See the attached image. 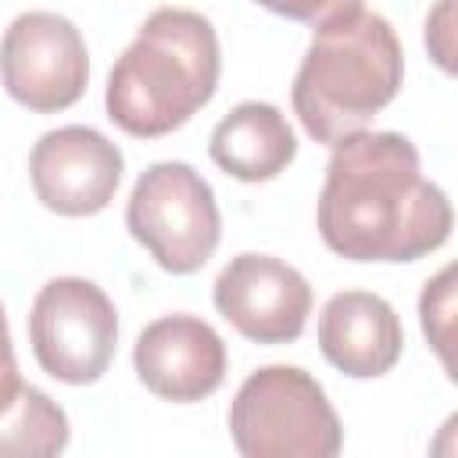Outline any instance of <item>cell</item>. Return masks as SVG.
<instances>
[{"label":"cell","instance_id":"1","mask_svg":"<svg viewBox=\"0 0 458 458\" xmlns=\"http://www.w3.org/2000/svg\"><path fill=\"white\" fill-rule=\"evenodd\" d=\"M322 243L347 261H419L451 236L447 193L422 175L401 132H354L333 143L315 208Z\"/></svg>","mask_w":458,"mask_h":458},{"label":"cell","instance_id":"2","mask_svg":"<svg viewBox=\"0 0 458 458\" xmlns=\"http://www.w3.org/2000/svg\"><path fill=\"white\" fill-rule=\"evenodd\" d=\"M222 47L215 25L190 7H157L136 29L107 75V118L136 140L182 129L218 89Z\"/></svg>","mask_w":458,"mask_h":458},{"label":"cell","instance_id":"3","mask_svg":"<svg viewBox=\"0 0 458 458\" xmlns=\"http://www.w3.org/2000/svg\"><path fill=\"white\" fill-rule=\"evenodd\" d=\"M404 50L394 25L365 7L315 29L293 75V114L315 143H340L401 93Z\"/></svg>","mask_w":458,"mask_h":458},{"label":"cell","instance_id":"4","mask_svg":"<svg viewBox=\"0 0 458 458\" xmlns=\"http://www.w3.org/2000/svg\"><path fill=\"white\" fill-rule=\"evenodd\" d=\"M229 433L243 458H333L344 447L322 383L297 365L250 372L229 404Z\"/></svg>","mask_w":458,"mask_h":458},{"label":"cell","instance_id":"5","mask_svg":"<svg viewBox=\"0 0 458 458\" xmlns=\"http://www.w3.org/2000/svg\"><path fill=\"white\" fill-rule=\"evenodd\" d=\"M125 229L165 272L193 276L222 240L215 190L186 161H154L129 193Z\"/></svg>","mask_w":458,"mask_h":458},{"label":"cell","instance_id":"6","mask_svg":"<svg viewBox=\"0 0 458 458\" xmlns=\"http://www.w3.org/2000/svg\"><path fill=\"white\" fill-rule=\"evenodd\" d=\"M36 365L68 386L97 383L118 347V311L111 297L82 276H57L39 286L29 311Z\"/></svg>","mask_w":458,"mask_h":458},{"label":"cell","instance_id":"7","mask_svg":"<svg viewBox=\"0 0 458 458\" xmlns=\"http://www.w3.org/2000/svg\"><path fill=\"white\" fill-rule=\"evenodd\" d=\"M0 82L14 104L36 114L68 111L89 82L82 32L54 11L18 14L0 39Z\"/></svg>","mask_w":458,"mask_h":458},{"label":"cell","instance_id":"8","mask_svg":"<svg viewBox=\"0 0 458 458\" xmlns=\"http://www.w3.org/2000/svg\"><path fill=\"white\" fill-rule=\"evenodd\" d=\"M125 157L118 143L89 125H61L36 140L29 154V179L36 200L64 218L100 215L122 182Z\"/></svg>","mask_w":458,"mask_h":458},{"label":"cell","instance_id":"9","mask_svg":"<svg viewBox=\"0 0 458 458\" xmlns=\"http://www.w3.org/2000/svg\"><path fill=\"white\" fill-rule=\"evenodd\" d=\"M211 301L240 336L265 347L293 344L311 315L308 279L272 254H236L218 272Z\"/></svg>","mask_w":458,"mask_h":458},{"label":"cell","instance_id":"10","mask_svg":"<svg viewBox=\"0 0 458 458\" xmlns=\"http://www.w3.org/2000/svg\"><path fill=\"white\" fill-rule=\"evenodd\" d=\"M132 369L140 383L172 404L211 397L229 369L222 336L197 315H161L136 336Z\"/></svg>","mask_w":458,"mask_h":458},{"label":"cell","instance_id":"11","mask_svg":"<svg viewBox=\"0 0 458 458\" xmlns=\"http://www.w3.org/2000/svg\"><path fill=\"white\" fill-rule=\"evenodd\" d=\"M318 351L336 372L376 379L401 361L404 329L394 304L379 293L344 290L333 293L318 315Z\"/></svg>","mask_w":458,"mask_h":458},{"label":"cell","instance_id":"12","mask_svg":"<svg viewBox=\"0 0 458 458\" xmlns=\"http://www.w3.org/2000/svg\"><path fill=\"white\" fill-rule=\"evenodd\" d=\"M208 150L225 175L240 182H268L293 165L297 136L276 104L243 100L211 129Z\"/></svg>","mask_w":458,"mask_h":458},{"label":"cell","instance_id":"13","mask_svg":"<svg viewBox=\"0 0 458 458\" xmlns=\"http://www.w3.org/2000/svg\"><path fill=\"white\" fill-rule=\"evenodd\" d=\"M68 437L64 408L29 383L0 411V458H50L68 447Z\"/></svg>","mask_w":458,"mask_h":458},{"label":"cell","instance_id":"14","mask_svg":"<svg viewBox=\"0 0 458 458\" xmlns=\"http://www.w3.org/2000/svg\"><path fill=\"white\" fill-rule=\"evenodd\" d=\"M419 318L444 372L454 379V265H444L419 297Z\"/></svg>","mask_w":458,"mask_h":458},{"label":"cell","instance_id":"15","mask_svg":"<svg viewBox=\"0 0 458 458\" xmlns=\"http://www.w3.org/2000/svg\"><path fill=\"white\" fill-rule=\"evenodd\" d=\"M261 4L265 11L279 14V18H290V21H304V25H326L329 18L336 14H347L354 7H361V0H254Z\"/></svg>","mask_w":458,"mask_h":458},{"label":"cell","instance_id":"16","mask_svg":"<svg viewBox=\"0 0 458 458\" xmlns=\"http://www.w3.org/2000/svg\"><path fill=\"white\" fill-rule=\"evenodd\" d=\"M451 11H454V0H440L433 11H429V18H426V47H429V54H433V61L451 75L454 72V36H451V25H454V18H451Z\"/></svg>","mask_w":458,"mask_h":458},{"label":"cell","instance_id":"17","mask_svg":"<svg viewBox=\"0 0 458 458\" xmlns=\"http://www.w3.org/2000/svg\"><path fill=\"white\" fill-rule=\"evenodd\" d=\"M21 390V372H18V358L11 347V329H7V311L0 304V411L18 397Z\"/></svg>","mask_w":458,"mask_h":458}]
</instances>
